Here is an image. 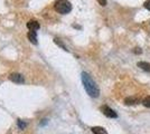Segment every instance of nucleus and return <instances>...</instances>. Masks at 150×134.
Wrapping results in <instances>:
<instances>
[{
	"mask_svg": "<svg viewBox=\"0 0 150 134\" xmlns=\"http://www.w3.org/2000/svg\"><path fill=\"white\" fill-rule=\"evenodd\" d=\"M82 83L84 85V88L86 91V93L91 97L96 98V97L100 96V89L98 87L96 83L92 79V77L90 76L88 73H85V72L82 73Z\"/></svg>",
	"mask_w": 150,
	"mask_h": 134,
	"instance_id": "obj_1",
	"label": "nucleus"
},
{
	"mask_svg": "<svg viewBox=\"0 0 150 134\" xmlns=\"http://www.w3.org/2000/svg\"><path fill=\"white\" fill-rule=\"evenodd\" d=\"M27 37H28V39H29V41H30L31 44H34V45L38 44L37 34H36V32H33V30H30V32L27 34Z\"/></svg>",
	"mask_w": 150,
	"mask_h": 134,
	"instance_id": "obj_6",
	"label": "nucleus"
},
{
	"mask_svg": "<svg viewBox=\"0 0 150 134\" xmlns=\"http://www.w3.org/2000/svg\"><path fill=\"white\" fill-rule=\"evenodd\" d=\"M54 41H55V43H56V44L58 45V46H61V47H62L64 51H69V49H67V48H66V47H65V46H64V45H63L62 43H61V40H59V39L55 38V39H54Z\"/></svg>",
	"mask_w": 150,
	"mask_h": 134,
	"instance_id": "obj_12",
	"label": "nucleus"
},
{
	"mask_svg": "<svg viewBox=\"0 0 150 134\" xmlns=\"http://www.w3.org/2000/svg\"><path fill=\"white\" fill-rule=\"evenodd\" d=\"M138 102L139 101L134 97H127L125 100V103L127 105H134V104H138Z\"/></svg>",
	"mask_w": 150,
	"mask_h": 134,
	"instance_id": "obj_9",
	"label": "nucleus"
},
{
	"mask_svg": "<svg viewBox=\"0 0 150 134\" xmlns=\"http://www.w3.org/2000/svg\"><path fill=\"white\" fill-rule=\"evenodd\" d=\"M9 79L13 82V83H17V84H21L25 82V79H24V76L21 75V74H17V73H13V74H10V76H9Z\"/></svg>",
	"mask_w": 150,
	"mask_h": 134,
	"instance_id": "obj_4",
	"label": "nucleus"
},
{
	"mask_svg": "<svg viewBox=\"0 0 150 134\" xmlns=\"http://www.w3.org/2000/svg\"><path fill=\"white\" fill-rule=\"evenodd\" d=\"M142 104H144L146 107H149L150 109V96H147V97L144 98V101H142Z\"/></svg>",
	"mask_w": 150,
	"mask_h": 134,
	"instance_id": "obj_10",
	"label": "nucleus"
},
{
	"mask_svg": "<svg viewBox=\"0 0 150 134\" xmlns=\"http://www.w3.org/2000/svg\"><path fill=\"white\" fill-rule=\"evenodd\" d=\"M17 124H18V128H21V130H24L26 128V123L24 121H21V120H18L17 121Z\"/></svg>",
	"mask_w": 150,
	"mask_h": 134,
	"instance_id": "obj_11",
	"label": "nucleus"
},
{
	"mask_svg": "<svg viewBox=\"0 0 150 134\" xmlns=\"http://www.w3.org/2000/svg\"><path fill=\"white\" fill-rule=\"evenodd\" d=\"M27 28L29 30H33V32H37L38 29L40 28V25H39V22L37 20H29L27 22Z\"/></svg>",
	"mask_w": 150,
	"mask_h": 134,
	"instance_id": "obj_5",
	"label": "nucleus"
},
{
	"mask_svg": "<svg viewBox=\"0 0 150 134\" xmlns=\"http://www.w3.org/2000/svg\"><path fill=\"white\" fill-rule=\"evenodd\" d=\"M54 8L58 13L61 15H66L71 13L72 10V5L69 0H57L54 5Z\"/></svg>",
	"mask_w": 150,
	"mask_h": 134,
	"instance_id": "obj_2",
	"label": "nucleus"
},
{
	"mask_svg": "<svg viewBox=\"0 0 150 134\" xmlns=\"http://www.w3.org/2000/svg\"><path fill=\"white\" fill-rule=\"evenodd\" d=\"M98 2L100 4L101 6H105L106 5V0H98Z\"/></svg>",
	"mask_w": 150,
	"mask_h": 134,
	"instance_id": "obj_14",
	"label": "nucleus"
},
{
	"mask_svg": "<svg viewBox=\"0 0 150 134\" xmlns=\"http://www.w3.org/2000/svg\"><path fill=\"white\" fill-rule=\"evenodd\" d=\"M144 8L148 9V10L150 11V0H147V1L144 2Z\"/></svg>",
	"mask_w": 150,
	"mask_h": 134,
	"instance_id": "obj_13",
	"label": "nucleus"
},
{
	"mask_svg": "<svg viewBox=\"0 0 150 134\" xmlns=\"http://www.w3.org/2000/svg\"><path fill=\"white\" fill-rule=\"evenodd\" d=\"M134 53H136V54H141L142 51H141L140 48H136V49H134Z\"/></svg>",
	"mask_w": 150,
	"mask_h": 134,
	"instance_id": "obj_15",
	"label": "nucleus"
},
{
	"mask_svg": "<svg viewBox=\"0 0 150 134\" xmlns=\"http://www.w3.org/2000/svg\"><path fill=\"white\" fill-rule=\"evenodd\" d=\"M138 67H140L141 69L146 70V72H150V64L146 63V62H139L138 63Z\"/></svg>",
	"mask_w": 150,
	"mask_h": 134,
	"instance_id": "obj_7",
	"label": "nucleus"
},
{
	"mask_svg": "<svg viewBox=\"0 0 150 134\" xmlns=\"http://www.w3.org/2000/svg\"><path fill=\"white\" fill-rule=\"evenodd\" d=\"M91 130H92V132L94 134H108V132H106L105 130L103 128H100V126H94Z\"/></svg>",
	"mask_w": 150,
	"mask_h": 134,
	"instance_id": "obj_8",
	"label": "nucleus"
},
{
	"mask_svg": "<svg viewBox=\"0 0 150 134\" xmlns=\"http://www.w3.org/2000/svg\"><path fill=\"white\" fill-rule=\"evenodd\" d=\"M100 109H101V112L105 115L106 117H110V119H117V117H118V114H117L112 109H110L109 106H106V105L101 106Z\"/></svg>",
	"mask_w": 150,
	"mask_h": 134,
	"instance_id": "obj_3",
	"label": "nucleus"
}]
</instances>
